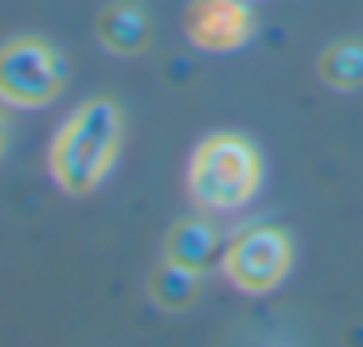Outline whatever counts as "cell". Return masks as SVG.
Masks as SVG:
<instances>
[{"instance_id": "obj_1", "label": "cell", "mask_w": 363, "mask_h": 347, "mask_svg": "<svg viewBox=\"0 0 363 347\" xmlns=\"http://www.w3.org/2000/svg\"><path fill=\"white\" fill-rule=\"evenodd\" d=\"M121 144V113L113 102L94 98L82 102L71 118L59 125L55 141L48 149V168L51 180L67 191V195H90L106 172L118 160Z\"/></svg>"}, {"instance_id": "obj_2", "label": "cell", "mask_w": 363, "mask_h": 347, "mask_svg": "<svg viewBox=\"0 0 363 347\" xmlns=\"http://www.w3.org/2000/svg\"><path fill=\"white\" fill-rule=\"evenodd\" d=\"M262 188V157L246 137L211 133L188 160V195L207 211H238Z\"/></svg>"}, {"instance_id": "obj_3", "label": "cell", "mask_w": 363, "mask_h": 347, "mask_svg": "<svg viewBox=\"0 0 363 347\" xmlns=\"http://www.w3.org/2000/svg\"><path fill=\"white\" fill-rule=\"evenodd\" d=\"M67 67L43 40H12L0 47V102L16 110H40L63 94Z\"/></svg>"}, {"instance_id": "obj_4", "label": "cell", "mask_w": 363, "mask_h": 347, "mask_svg": "<svg viewBox=\"0 0 363 347\" xmlns=\"http://www.w3.org/2000/svg\"><path fill=\"white\" fill-rule=\"evenodd\" d=\"M219 266L235 289L262 297V292L277 289L285 281V273L293 266V242L277 227H246L227 242Z\"/></svg>"}, {"instance_id": "obj_5", "label": "cell", "mask_w": 363, "mask_h": 347, "mask_svg": "<svg viewBox=\"0 0 363 347\" xmlns=\"http://www.w3.org/2000/svg\"><path fill=\"white\" fill-rule=\"evenodd\" d=\"M184 35L199 51L227 55L250 43L254 35V12L246 0H191L184 12Z\"/></svg>"}, {"instance_id": "obj_6", "label": "cell", "mask_w": 363, "mask_h": 347, "mask_svg": "<svg viewBox=\"0 0 363 347\" xmlns=\"http://www.w3.org/2000/svg\"><path fill=\"white\" fill-rule=\"evenodd\" d=\"M98 40L106 51L113 55H137L149 43V20L141 8H129V4H113L98 16Z\"/></svg>"}, {"instance_id": "obj_7", "label": "cell", "mask_w": 363, "mask_h": 347, "mask_svg": "<svg viewBox=\"0 0 363 347\" xmlns=\"http://www.w3.org/2000/svg\"><path fill=\"white\" fill-rule=\"evenodd\" d=\"M215 250H219V238H215V230L199 219L176 222V227L168 230V242H164V258L180 261V266H188V269H207L215 258Z\"/></svg>"}, {"instance_id": "obj_8", "label": "cell", "mask_w": 363, "mask_h": 347, "mask_svg": "<svg viewBox=\"0 0 363 347\" xmlns=\"http://www.w3.org/2000/svg\"><path fill=\"white\" fill-rule=\"evenodd\" d=\"M149 292L160 308L180 312V308H188L199 292V269H188V266H180V261L164 258V266H160L149 281Z\"/></svg>"}, {"instance_id": "obj_9", "label": "cell", "mask_w": 363, "mask_h": 347, "mask_svg": "<svg viewBox=\"0 0 363 347\" xmlns=\"http://www.w3.org/2000/svg\"><path fill=\"white\" fill-rule=\"evenodd\" d=\"M320 79L332 90H355L363 86V43H332L316 63Z\"/></svg>"}, {"instance_id": "obj_10", "label": "cell", "mask_w": 363, "mask_h": 347, "mask_svg": "<svg viewBox=\"0 0 363 347\" xmlns=\"http://www.w3.org/2000/svg\"><path fill=\"white\" fill-rule=\"evenodd\" d=\"M4 144H9V121H4V113H0V157H4Z\"/></svg>"}]
</instances>
